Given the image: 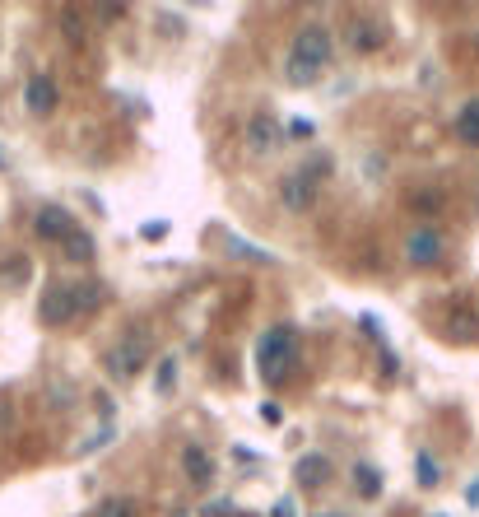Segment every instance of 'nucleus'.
I'll use <instances>...</instances> for the list:
<instances>
[{
    "label": "nucleus",
    "instance_id": "nucleus-1",
    "mask_svg": "<svg viewBox=\"0 0 479 517\" xmlns=\"http://www.w3.org/2000/svg\"><path fill=\"white\" fill-rule=\"evenodd\" d=\"M335 61V38L326 24H303L293 33L289 42V56H284V80L293 89H307V84H317Z\"/></svg>",
    "mask_w": 479,
    "mask_h": 517
},
{
    "label": "nucleus",
    "instance_id": "nucleus-2",
    "mask_svg": "<svg viewBox=\"0 0 479 517\" xmlns=\"http://www.w3.org/2000/svg\"><path fill=\"white\" fill-rule=\"evenodd\" d=\"M298 327L293 322H275V327L261 331V341H256V373L266 387H284L293 378V368H298Z\"/></svg>",
    "mask_w": 479,
    "mask_h": 517
},
{
    "label": "nucleus",
    "instance_id": "nucleus-3",
    "mask_svg": "<svg viewBox=\"0 0 479 517\" xmlns=\"http://www.w3.org/2000/svg\"><path fill=\"white\" fill-rule=\"evenodd\" d=\"M326 173H331V159H312V164H303V168H289V173L280 177V205L289 215H307V210L317 205V191H321V182H326Z\"/></svg>",
    "mask_w": 479,
    "mask_h": 517
},
{
    "label": "nucleus",
    "instance_id": "nucleus-4",
    "mask_svg": "<svg viewBox=\"0 0 479 517\" xmlns=\"http://www.w3.org/2000/svg\"><path fill=\"white\" fill-rule=\"evenodd\" d=\"M154 359V350H149V341H145V331H126L112 350L103 354V368H107V378H117V382H131V378H140L145 373V364Z\"/></svg>",
    "mask_w": 479,
    "mask_h": 517
},
{
    "label": "nucleus",
    "instance_id": "nucleus-5",
    "mask_svg": "<svg viewBox=\"0 0 479 517\" xmlns=\"http://www.w3.org/2000/svg\"><path fill=\"white\" fill-rule=\"evenodd\" d=\"M442 257H447V238H442V229H433V224L410 229V238H405V261H410L414 271H428V266H438Z\"/></svg>",
    "mask_w": 479,
    "mask_h": 517
},
{
    "label": "nucleus",
    "instance_id": "nucleus-6",
    "mask_svg": "<svg viewBox=\"0 0 479 517\" xmlns=\"http://www.w3.org/2000/svg\"><path fill=\"white\" fill-rule=\"evenodd\" d=\"M75 294H70V285H61V280H52V285L42 289V299H38V322L42 327H52V331H61V327H70L75 322Z\"/></svg>",
    "mask_w": 479,
    "mask_h": 517
},
{
    "label": "nucleus",
    "instance_id": "nucleus-7",
    "mask_svg": "<svg viewBox=\"0 0 479 517\" xmlns=\"http://www.w3.org/2000/svg\"><path fill=\"white\" fill-rule=\"evenodd\" d=\"M33 233H38L42 243H61V247H66V238L75 233V215H70L66 205H42L38 215H33Z\"/></svg>",
    "mask_w": 479,
    "mask_h": 517
},
{
    "label": "nucleus",
    "instance_id": "nucleus-8",
    "mask_svg": "<svg viewBox=\"0 0 479 517\" xmlns=\"http://www.w3.org/2000/svg\"><path fill=\"white\" fill-rule=\"evenodd\" d=\"M242 140H247V150H252V154H270L284 136H280V122H275L266 108H256L252 117H247V131H242Z\"/></svg>",
    "mask_w": 479,
    "mask_h": 517
},
{
    "label": "nucleus",
    "instance_id": "nucleus-9",
    "mask_svg": "<svg viewBox=\"0 0 479 517\" xmlns=\"http://www.w3.org/2000/svg\"><path fill=\"white\" fill-rule=\"evenodd\" d=\"M331 476H335V462L326 457V452H303V457L293 462V480H298V490H321Z\"/></svg>",
    "mask_w": 479,
    "mask_h": 517
},
{
    "label": "nucleus",
    "instance_id": "nucleus-10",
    "mask_svg": "<svg viewBox=\"0 0 479 517\" xmlns=\"http://www.w3.org/2000/svg\"><path fill=\"white\" fill-rule=\"evenodd\" d=\"M56 103H61V94H56V80L52 75H28V84H24V108L33 112V117H52L56 112Z\"/></svg>",
    "mask_w": 479,
    "mask_h": 517
},
{
    "label": "nucleus",
    "instance_id": "nucleus-11",
    "mask_svg": "<svg viewBox=\"0 0 479 517\" xmlns=\"http://www.w3.org/2000/svg\"><path fill=\"white\" fill-rule=\"evenodd\" d=\"M345 42L359 56H373L386 47V24H377V19H354V24L345 28Z\"/></svg>",
    "mask_w": 479,
    "mask_h": 517
},
{
    "label": "nucleus",
    "instance_id": "nucleus-12",
    "mask_svg": "<svg viewBox=\"0 0 479 517\" xmlns=\"http://www.w3.org/2000/svg\"><path fill=\"white\" fill-rule=\"evenodd\" d=\"M182 471H187L191 485H210L214 480V457L200 448V443H187V448H182Z\"/></svg>",
    "mask_w": 479,
    "mask_h": 517
},
{
    "label": "nucleus",
    "instance_id": "nucleus-13",
    "mask_svg": "<svg viewBox=\"0 0 479 517\" xmlns=\"http://www.w3.org/2000/svg\"><path fill=\"white\" fill-rule=\"evenodd\" d=\"M452 131H456V140H461V145H470V150H479V98H470L466 108L456 112Z\"/></svg>",
    "mask_w": 479,
    "mask_h": 517
},
{
    "label": "nucleus",
    "instance_id": "nucleus-14",
    "mask_svg": "<svg viewBox=\"0 0 479 517\" xmlns=\"http://www.w3.org/2000/svg\"><path fill=\"white\" fill-rule=\"evenodd\" d=\"M70 294H75V313H80V317L98 313L103 299H107V289L98 285V280H80V285H70Z\"/></svg>",
    "mask_w": 479,
    "mask_h": 517
},
{
    "label": "nucleus",
    "instance_id": "nucleus-15",
    "mask_svg": "<svg viewBox=\"0 0 479 517\" xmlns=\"http://www.w3.org/2000/svg\"><path fill=\"white\" fill-rule=\"evenodd\" d=\"M382 471H377V466H368V462H359L354 466V490H359V499H377V494H382Z\"/></svg>",
    "mask_w": 479,
    "mask_h": 517
},
{
    "label": "nucleus",
    "instance_id": "nucleus-16",
    "mask_svg": "<svg viewBox=\"0 0 479 517\" xmlns=\"http://www.w3.org/2000/svg\"><path fill=\"white\" fill-rule=\"evenodd\" d=\"M28 275H33V271H28V261L19 257V252L0 261V280H5V289H24V285H28Z\"/></svg>",
    "mask_w": 479,
    "mask_h": 517
},
{
    "label": "nucleus",
    "instance_id": "nucleus-17",
    "mask_svg": "<svg viewBox=\"0 0 479 517\" xmlns=\"http://www.w3.org/2000/svg\"><path fill=\"white\" fill-rule=\"evenodd\" d=\"M447 331H452L456 341H479V317L475 313H452Z\"/></svg>",
    "mask_w": 479,
    "mask_h": 517
},
{
    "label": "nucleus",
    "instance_id": "nucleus-18",
    "mask_svg": "<svg viewBox=\"0 0 479 517\" xmlns=\"http://www.w3.org/2000/svg\"><path fill=\"white\" fill-rule=\"evenodd\" d=\"M66 257L70 261H89L94 257V233H84V229H75L66 238Z\"/></svg>",
    "mask_w": 479,
    "mask_h": 517
},
{
    "label": "nucleus",
    "instance_id": "nucleus-19",
    "mask_svg": "<svg viewBox=\"0 0 479 517\" xmlns=\"http://www.w3.org/2000/svg\"><path fill=\"white\" fill-rule=\"evenodd\" d=\"M414 471H419V485H424V490H438V485H442V471H438V462H433L428 452L414 457Z\"/></svg>",
    "mask_w": 479,
    "mask_h": 517
},
{
    "label": "nucleus",
    "instance_id": "nucleus-20",
    "mask_svg": "<svg viewBox=\"0 0 479 517\" xmlns=\"http://www.w3.org/2000/svg\"><path fill=\"white\" fill-rule=\"evenodd\" d=\"M140 508H135V499H103V504L94 508V517H135Z\"/></svg>",
    "mask_w": 479,
    "mask_h": 517
},
{
    "label": "nucleus",
    "instance_id": "nucleus-21",
    "mask_svg": "<svg viewBox=\"0 0 479 517\" xmlns=\"http://www.w3.org/2000/svg\"><path fill=\"white\" fill-rule=\"evenodd\" d=\"M173 382H177V359H159V378H154V392L168 396V392H173Z\"/></svg>",
    "mask_w": 479,
    "mask_h": 517
},
{
    "label": "nucleus",
    "instance_id": "nucleus-22",
    "mask_svg": "<svg viewBox=\"0 0 479 517\" xmlns=\"http://www.w3.org/2000/svg\"><path fill=\"white\" fill-rule=\"evenodd\" d=\"M284 131H289V140H312V136H317V126L303 122V117H293V122L284 126Z\"/></svg>",
    "mask_w": 479,
    "mask_h": 517
},
{
    "label": "nucleus",
    "instance_id": "nucleus-23",
    "mask_svg": "<svg viewBox=\"0 0 479 517\" xmlns=\"http://www.w3.org/2000/svg\"><path fill=\"white\" fill-rule=\"evenodd\" d=\"M205 517H238V508H233V499H214V504L205 508Z\"/></svg>",
    "mask_w": 479,
    "mask_h": 517
},
{
    "label": "nucleus",
    "instance_id": "nucleus-24",
    "mask_svg": "<svg viewBox=\"0 0 479 517\" xmlns=\"http://www.w3.org/2000/svg\"><path fill=\"white\" fill-rule=\"evenodd\" d=\"M163 233H168V224H163V219H159V224H140V238H163Z\"/></svg>",
    "mask_w": 479,
    "mask_h": 517
},
{
    "label": "nucleus",
    "instance_id": "nucleus-25",
    "mask_svg": "<svg viewBox=\"0 0 479 517\" xmlns=\"http://www.w3.org/2000/svg\"><path fill=\"white\" fill-rule=\"evenodd\" d=\"M261 420H266V424H280V406H261Z\"/></svg>",
    "mask_w": 479,
    "mask_h": 517
},
{
    "label": "nucleus",
    "instance_id": "nucleus-26",
    "mask_svg": "<svg viewBox=\"0 0 479 517\" xmlns=\"http://www.w3.org/2000/svg\"><path fill=\"white\" fill-rule=\"evenodd\" d=\"M275 517H298V513H293L289 499H280V504H275Z\"/></svg>",
    "mask_w": 479,
    "mask_h": 517
},
{
    "label": "nucleus",
    "instance_id": "nucleus-27",
    "mask_svg": "<svg viewBox=\"0 0 479 517\" xmlns=\"http://www.w3.org/2000/svg\"><path fill=\"white\" fill-rule=\"evenodd\" d=\"M466 499H470V504H479V480H475V485H470V490H466Z\"/></svg>",
    "mask_w": 479,
    "mask_h": 517
},
{
    "label": "nucleus",
    "instance_id": "nucleus-28",
    "mask_svg": "<svg viewBox=\"0 0 479 517\" xmlns=\"http://www.w3.org/2000/svg\"><path fill=\"white\" fill-rule=\"evenodd\" d=\"M0 168H5V159H0Z\"/></svg>",
    "mask_w": 479,
    "mask_h": 517
},
{
    "label": "nucleus",
    "instance_id": "nucleus-29",
    "mask_svg": "<svg viewBox=\"0 0 479 517\" xmlns=\"http://www.w3.org/2000/svg\"><path fill=\"white\" fill-rule=\"evenodd\" d=\"M238 517H242V513H238Z\"/></svg>",
    "mask_w": 479,
    "mask_h": 517
}]
</instances>
